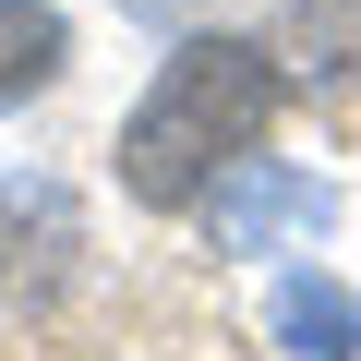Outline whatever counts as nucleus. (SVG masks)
<instances>
[{
  "mask_svg": "<svg viewBox=\"0 0 361 361\" xmlns=\"http://www.w3.org/2000/svg\"><path fill=\"white\" fill-rule=\"evenodd\" d=\"M265 121H277V61L253 37H180L157 61V85L133 97V121H121V193L157 205V217L205 205L265 145Z\"/></svg>",
  "mask_w": 361,
  "mask_h": 361,
  "instance_id": "nucleus-1",
  "label": "nucleus"
},
{
  "mask_svg": "<svg viewBox=\"0 0 361 361\" xmlns=\"http://www.w3.org/2000/svg\"><path fill=\"white\" fill-rule=\"evenodd\" d=\"M205 217H217V241L229 253H265L277 229H325L337 205H325V180H301V169H265V157H241L217 193H205Z\"/></svg>",
  "mask_w": 361,
  "mask_h": 361,
  "instance_id": "nucleus-2",
  "label": "nucleus"
},
{
  "mask_svg": "<svg viewBox=\"0 0 361 361\" xmlns=\"http://www.w3.org/2000/svg\"><path fill=\"white\" fill-rule=\"evenodd\" d=\"M61 61H73V25L49 13V0H0V109L49 97V85H61Z\"/></svg>",
  "mask_w": 361,
  "mask_h": 361,
  "instance_id": "nucleus-3",
  "label": "nucleus"
},
{
  "mask_svg": "<svg viewBox=\"0 0 361 361\" xmlns=\"http://www.w3.org/2000/svg\"><path fill=\"white\" fill-rule=\"evenodd\" d=\"M25 241H73V205L49 180H0V313L25 289H49V265H25Z\"/></svg>",
  "mask_w": 361,
  "mask_h": 361,
  "instance_id": "nucleus-4",
  "label": "nucleus"
},
{
  "mask_svg": "<svg viewBox=\"0 0 361 361\" xmlns=\"http://www.w3.org/2000/svg\"><path fill=\"white\" fill-rule=\"evenodd\" d=\"M277 337H289L301 361H349V349H361V313H349V289L289 277V289H277Z\"/></svg>",
  "mask_w": 361,
  "mask_h": 361,
  "instance_id": "nucleus-5",
  "label": "nucleus"
},
{
  "mask_svg": "<svg viewBox=\"0 0 361 361\" xmlns=\"http://www.w3.org/2000/svg\"><path fill=\"white\" fill-rule=\"evenodd\" d=\"M121 13H180V0H121Z\"/></svg>",
  "mask_w": 361,
  "mask_h": 361,
  "instance_id": "nucleus-6",
  "label": "nucleus"
}]
</instances>
